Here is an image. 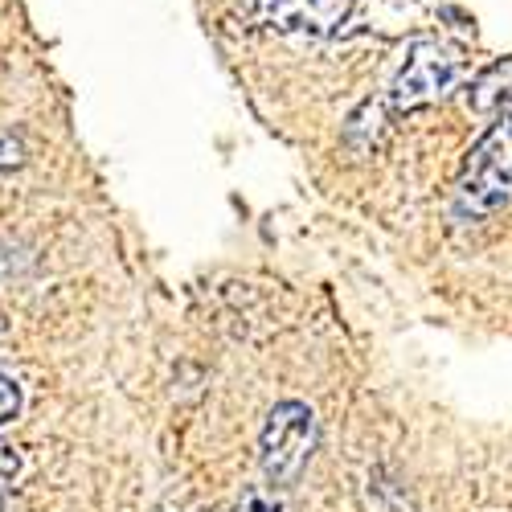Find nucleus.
<instances>
[{
  "label": "nucleus",
  "mask_w": 512,
  "mask_h": 512,
  "mask_svg": "<svg viewBox=\"0 0 512 512\" xmlns=\"http://www.w3.org/2000/svg\"><path fill=\"white\" fill-rule=\"evenodd\" d=\"M512 201V111H504L484 140L467 152V164L455 185L459 218H488Z\"/></svg>",
  "instance_id": "obj_1"
},
{
  "label": "nucleus",
  "mask_w": 512,
  "mask_h": 512,
  "mask_svg": "<svg viewBox=\"0 0 512 512\" xmlns=\"http://www.w3.org/2000/svg\"><path fill=\"white\" fill-rule=\"evenodd\" d=\"M316 414L304 406V402H279L271 414H267V426H263V439H259V459H263V476L267 484H279V488H291L295 480L304 476V467L316 451Z\"/></svg>",
  "instance_id": "obj_2"
},
{
  "label": "nucleus",
  "mask_w": 512,
  "mask_h": 512,
  "mask_svg": "<svg viewBox=\"0 0 512 512\" xmlns=\"http://www.w3.org/2000/svg\"><path fill=\"white\" fill-rule=\"evenodd\" d=\"M459 78V54L443 41H414L406 62L398 66L394 82H390V103L398 111H414L443 99Z\"/></svg>",
  "instance_id": "obj_3"
},
{
  "label": "nucleus",
  "mask_w": 512,
  "mask_h": 512,
  "mask_svg": "<svg viewBox=\"0 0 512 512\" xmlns=\"http://www.w3.org/2000/svg\"><path fill=\"white\" fill-rule=\"evenodd\" d=\"M353 0H250V17L279 33H336L349 21Z\"/></svg>",
  "instance_id": "obj_4"
},
{
  "label": "nucleus",
  "mask_w": 512,
  "mask_h": 512,
  "mask_svg": "<svg viewBox=\"0 0 512 512\" xmlns=\"http://www.w3.org/2000/svg\"><path fill=\"white\" fill-rule=\"evenodd\" d=\"M234 512H291V500H287V488L279 484H254L242 492Z\"/></svg>",
  "instance_id": "obj_5"
},
{
  "label": "nucleus",
  "mask_w": 512,
  "mask_h": 512,
  "mask_svg": "<svg viewBox=\"0 0 512 512\" xmlns=\"http://www.w3.org/2000/svg\"><path fill=\"white\" fill-rule=\"evenodd\" d=\"M17 472H21V455H17V447L0 439V496H5V492L13 488Z\"/></svg>",
  "instance_id": "obj_6"
},
{
  "label": "nucleus",
  "mask_w": 512,
  "mask_h": 512,
  "mask_svg": "<svg viewBox=\"0 0 512 512\" xmlns=\"http://www.w3.org/2000/svg\"><path fill=\"white\" fill-rule=\"evenodd\" d=\"M17 410H21V386H17L13 377L0 373V422L17 418Z\"/></svg>",
  "instance_id": "obj_7"
}]
</instances>
